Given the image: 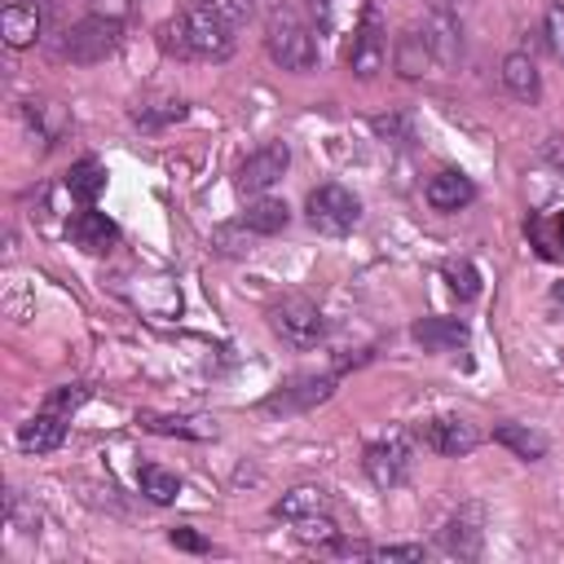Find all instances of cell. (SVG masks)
<instances>
[{
	"label": "cell",
	"mask_w": 564,
	"mask_h": 564,
	"mask_svg": "<svg viewBox=\"0 0 564 564\" xmlns=\"http://www.w3.org/2000/svg\"><path fill=\"white\" fill-rule=\"evenodd\" d=\"M185 22H189L194 57H212V62H220V57H229V53H234V26H229L216 9H207L203 0L185 13Z\"/></svg>",
	"instance_id": "5"
},
{
	"label": "cell",
	"mask_w": 564,
	"mask_h": 564,
	"mask_svg": "<svg viewBox=\"0 0 564 564\" xmlns=\"http://www.w3.org/2000/svg\"><path fill=\"white\" fill-rule=\"evenodd\" d=\"M132 119H137V123H145V128H159V123L185 119V101H176V97H163V101H137Z\"/></svg>",
	"instance_id": "29"
},
{
	"label": "cell",
	"mask_w": 564,
	"mask_h": 564,
	"mask_svg": "<svg viewBox=\"0 0 564 564\" xmlns=\"http://www.w3.org/2000/svg\"><path fill=\"white\" fill-rule=\"evenodd\" d=\"M141 423L150 432H167V436H198V441L216 436V423L212 419H163V414H145Z\"/></svg>",
	"instance_id": "26"
},
{
	"label": "cell",
	"mask_w": 564,
	"mask_h": 564,
	"mask_svg": "<svg viewBox=\"0 0 564 564\" xmlns=\"http://www.w3.org/2000/svg\"><path fill=\"white\" fill-rule=\"evenodd\" d=\"M264 48H269V57H273L282 70H308V66H317L313 31H308V26L300 22V13L286 9V4H273V9H269Z\"/></svg>",
	"instance_id": "1"
},
{
	"label": "cell",
	"mask_w": 564,
	"mask_h": 564,
	"mask_svg": "<svg viewBox=\"0 0 564 564\" xmlns=\"http://www.w3.org/2000/svg\"><path fill=\"white\" fill-rule=\"evenodd\" d=\"M291 524H295L291 533H295L300 542H317V546H335V538H339V529L330 524V516H326V511H322V516H304V520H291Z\"/></svg>",
	"instance_id": "30"
},
{
	"label": "cell",
	"mask_w": 564,
	"mask_h": 564,
	"mask_svg": "<svg viewBox=\"0 0 564 564\" xmlns=\"http://www.w3.org/2000/svg\"><path fill=\"white\" fill-rule=\"evenodd\" d=\"M137 480H141V494H145L150 502H172V498L181 494V480H176L172 471L154 467V463H145V467L137 471Z\"/></svg>",
	"instance_id": "27"
},
{
	"label": "cell",
	"mask_w": 564,
	"mask_h": 564,
	"mask_svg": "<svg viewBox=\"0 0 564 564\" xmlns=\"http://www.w3.org/2000/svg\"><path fill=\"white\" fill-rule=\"evenodd\" d=\"M286 220H291V207H286L282 198H260V203H251V207L242 212V225H247L251 234H282Z\"/></svg>",
	"instance_id": "23"
},
{
	"label": "cell",
	"mask_w": 564,
	"mask_h": 564,
	"mask_svg": "<svg viewBox=\"0 0 564 564\" xmlns=\"http://www.w3.org/2000/svg\"><path fill=\"white\" fill-rule=\"evenodd\" d=\"M423 198L436 207V212H458V207H467L471 198H476V185L463 176V172H436L432 181H427V189H423Z\"/></svg>",
	"instance_id": "16"
},
{
	"label": "cell",
	"mask_w": 564,
	"mask_h": 564,
	"mask_svg": "<svg viewBox=\"0 0 564 564\" xmlns=\"http://www.w3.org/2000/svg\"><path fill=\"white\" fill-rule=\"evenodd\" d=\"M128 9H132V0H88V13L110 18V22H123V18H128Z\"/></svg>",
	"instance_id": "35"
},
{
	"label": "cell",
	"mask_w": 564,
	"mask_h": 564,
	"mask_svg": "<svg viewBox=\"0 0 564 564\" xmlns=\"http://www.w3.org/2000/svg\"><path fill=\"white\" fill-rule=\"evenodd\" d=\"M375 560H423V546H370Z\"/></svg>",
	"instance_id": "36"
},
{
	"label": "cell",
	"mask_w": 564,
	"mask_h": 564,
	"mask_svg": "<svg viewBox=\"0 0 564 564\" xmlns=\"http://www.w3.org/2000/svg\"><path fill=\"white\" fill-rule=\"evenodd\" d=\"M62 441H66V419H62V410H48V405L18 427V445L26 454H53Z\"/></svg>",
	"instance_id": "13"
},
{
	"label": "cell",
	"mask_w": 564,
	"mask_h": 564,
	"mask_svg": "<svg viewBox=\"0 0 564 564\" xmlns=\"http://www.w3.org/2000/svg\"><path fill=\"white\" fill-rule=\"evenodd\" d=\"M322 511H330V494L322 489V485H295V489H286L278 502H273V516L278 520H304V516H322Z\"/></svg>",
	"instance_id": "18"
},
{
	"label": "cell",
	"mask_w": 564,
	"mask_h": 564,
	"mask_svg": "<svg viewBox=\"0 0 564 564\" xmlns=\"http://www.w3.org/2000/svg\"><path fill=\"white\" fill-rule=\"evenodd\" d=\"M238 229H242V220H238V225H220V229L212 234L216 251H225V256H238V251H247V247H251V238L242 242V238H238Z\"/></svg>",
	"instance_id": "34"
},
{
	"label": "cell",
	"mask_w": 564,
	"mask_h": 564,
	"mask_svg": "<svg viewBox=\"0 0 564 564\" xmlns=\"http://www.w3.org/2000/svg\"><path fill=\"white\" fill-rule=\"evenodd\" d=\"M119 35H123V31H119V22L88 13L84 22H75V26L66 31L62 53H66L70 62H79V66H93V62H106V57L119 48Z\"/></svg>",
	"instance_id": "3"
},
{
	"label": "cell",
	"mask_w": 564,
	"mask_h": 564,
	"mask_svg": "<svg viewBox=\"0 0 564 564\" xmlns=\"http://www.w3.org/2000/svg\"><path fill=\"white\" fill-rule=\"evenodd\" d=\"M366 476L379 485V489H392L410 476V445L401 436H383L375 445H366Z\"/></svg>",
	"instance_id": "8"
},
{
	"label": "cell",
	"mask_w": 564,
	"mask_h": 564,
	"mask_svg": "<svg viewBox=\"0 0 564 564\" xmlns=\"http://www.w3.org/2000/svg\"><path fill=\"white\" fill-rule=\"evenodd\" d=\"M419 436H423V445H427V449L449 454V458L471 454V449L480 445V432H476L467 419H427V423L419 427Z\"/></svg>",
	"instance_id": "10"
},
{
	"label": "cell",
	"mask_w": 564,
	"mask_h": 564,
	"mask_svg": "<svg viewBox=\"0 0 564 564\" xmlns=\"http://www.w3.org/2000/svg\"><path fill=\"white\" fill-rule=\"evenodd\" d=\"M26 119L40 128V137H44V145H57V137L66 132V106L62 101H26Z\"/></svg>",
	"instance_id": "25"
},
{
	"label": "cell",
	"mask_w": 564,
	"mask_h": 564,
	"mask_svg": "<svg viewBox=\"0 0 564 564\" xmlns=\"http://www.w3.org/2000/svg\"><path fill=\"white\" fill-rule=\"evenodd\" d=\"M48 18V0H4L0 9V35L9 48H31L44 31Z\"/></svg>",
	"instance_id": "7"
},
{
	"label": "cell",
	"mask_w": 564,
	"mask_h": 564,
	"mask_svg": "<svg viewBox=\"0 0 564 564\" xmlns=\"http://www.w3.org/2000/svg\"><path fill=\"white\" fill-rule=\"evenodd\" d=\"M383 53H388V40H383L379 13H375V9H366L361 26L352 31V53H348V62H352V70H357L361 79H370V75L383 66Z\"/></svg>",
	"instance_id": "12"
},
{
	"label": "cell",
	"mask_w": 564,
	"mask_h": 564,
	"mask_svg": "<svg viewBox=\"0 0 564 564\" xmlns=\"http://www.w3.org/2000/svg\"><path fill=\"white\" fill-rule=\"evenodd\" d=\"M159 48H163L167 57H194V44H189V22H185V13H176V18H167V22L159 26Z\"/></svg>",
	"instance_id": "28"
},
{
	"label": "cell",
	"mask_w": 564,
	"mask_h": 564,
	"mask_svg": "<svg viewBox=\"0 0 564 564\" xmlns=\"http://www.w3.org/2000/svg\"><path fill=\"white\" fill-rule=\"evenodd\" d=\"M66 238H70V247H79V251H88V256H106V251L119 242V225H115L106 212L84 207V212L70 216Z\"/></svg>",
	"instance_id": "9"
},
{
	"label": "cell",
	"mask_w": 564,
	"mask_h": 564,
	"mask_svg": "<svg viewBox=\"0 0 564 564\" xmlns=\"http://www.w3.org/2000/svg\"><path fill=\"white\" fill-rule=\"evenodd\" d=\"M304 212H308V225H313L317 234L339 238V234H348V229L357 225L361 203H357V198H352L344 185H317V189L308 194Z\"/></svg>",
	"instance_id": "4"
},
{
	"label": "cell",
	"mask_w": 564,
	"mask_h": 564,
	"mask_svg": "<svg viewBox=\"0 0 564 564\" xmlns=\"http://www.w3.org/2000/svg\"><path fill=\"white\" fill-rule=\"evenodd\" d=\"M203 4H207V9H216L229 26H242V22L256 13V0H203Z\"/></svg>",
	"instance_id": "33"
},
{
	"label": "cell",
	"mask_w": 564,
	"mask_h": 564,
	"mask_svg": "<svg viewBox=\"0 0 564 564\" xmlns=\"http://www.w3.org/2000/svg\"><path fill=\"white\" fill-rule=\"evenodd\" d=\"M167 538H172V546H181V551H207V538H198L194 529H172Z\"/></svg>",
	"instance_id": "37"
},
{
	"label": "cell",
	"mask_w": 564,
	"mask_h": 564,
	"mask_svg": "<svg viewBox=\"0 0 564 564\" xmlns=\"http://www.w3.org/2000/svg\"><path fill=\"white\" fill-rule=\"evenodd\" d=\"M414 339L427 348V352H449V348H463L467 344V326L458 317H423L414 326Z\"/></svg>",
	"instance_id": "19"
},
{
	"label": "cell",
	"mask_w": 564,
	"mask_h": 564,
	"mask_svg": "<svg viewBox=\"0 0 564 564\" xmlns=\"http://www.w3.org/2000/svg\"><path fill=\"white\" fill-rule=\"evenodd\" d=\"M546 159H551L555 167H564V137H551V141H546Z\"/></svg>",
	"instance_id": "38"
},
{
	"label": "cell",
	"mask_w": 564,
	"mask_h": 564,
	"mask_svg": "<svg viewBox=\"0 0 564 564\" xmlns=\"http://www.w3.org/2000/svg\"><path fill=\"white\" fill-rule=\"evenodd\" d=\"M502 84H507V93L516 101H529L533 106L542 97V75H538V66H533L529 53H507L502 57Z\"/></svg>",
	"instance_id": "17"
},
{
	"label": "cell",
	"mask_w": 564,
	"mask_h": 564,
	"mask_svg": "<svg viewBox=\"0 0 564 564\" xmlns=\"http://www.w3.org/2000/svg\"><path fill=\"white\" fill-rule=\"evenodd\" d=\"M542 35H546V48H551L555 57H564V0H555V4L546 9V18H542Z\"/></svg>",
	"instance_id": "32"
},
{
	"label": "cell",
	"mask_w": 564,
	"mask_h": 564,
	"mask_svg": "<svg viewBox=\"0 0 564 564\" xmlns=\"http://www.w3.org/2000/svg\"><path fill=\"white\" fill-rule=\"evenodd\" d=\"M494 441L507 445V449L520 454V458H542V454H546V436L533 432V427H524V423H498V427H494Z\"/></svg>",
	"instance_id": "24"
},
{
	"label": "cell",
	"mask_w": 564,
	"mask_h": 564,
	"mask_svg": "<svg viewBox=\"0 0 564 564\" xmlns=\"http://www.w3.org/2000/svg\"><path fill=\"white\" fill-rule=\"evenodd\" d=\"M269 326H273L278 339L291 344V348H313V344L326 335V317H322V308H317L308 295H282V300L269 308Z\"/></svg>",
	"instance_id": "2"
},
{
	"label": "cell",
	"mask_w": 564,
	"mask_h": 564,
	"mask_svg": "<svg viewBox=\"0 0 564 564\" xmlns=\"http://www.w3.org/2000/svg\"><path fill=\"white\" fill-rule=\"evenodd\" d=\"M330 388H335L330 375H304V379H291L282 392H273V397L264 401V410H304V405L326 401Z\"/></svg>",
	"instance_id": "15"
},
{
	"label": "cell",
	"mask_w": 564,
	"mask_h": 564,
	"mask_svg": "<svg viewBox=\"0 0 564 564\" xmlns=\"http://www.w3.org/2000/svg\"><path fill=\"white\" fill-rule=\"evenodd\" d=\"M286 163H291V150H286L282 141L260 145L256 154H247V159L238 163V189H242V194H264L269 185L282 181Z\"/></svg>",
	"instance_id": "6"
},
{
	"label": "cell",
	"mask_w": 564,
	"mask_h": 564,
	"mask_svg": "<svg viewBox=\"0 0 564 564\" xmlns=\"http://www.w3.org/2000/svg\"><path fill=\"white\" fill-rule=\"evenodd\" d=\"M66 189H70V198H79V203H97V194L106 189V167H101L97 159H79V163H70V172H66Z\"/></svg>",
	"instance_id": "22"
},
{
	"label": "cell",
	"mask_w": 564,
	"mask_h": 564,
	"mask_svg": "<svg viewBox=\"0 0 564 564\" xmlns=\"http://www.w3.org/2000/svg\"><path fill=\"white\" fill-rule=\"evenodd\" d=\"M445 282H449V291H454L458 300H476V295H480V273H476L467 260H449V264H445Z\"/></svg>",
	"instance_id": "31"
},
{
	"label": "cell",
	"mask_w": 564,
	"mask_h": 564,
	"mask_svg": "<svg viewBox=\"0 0 564 564\" xmlns=\"http://www.w3.org/2000/svg\"><path fill=\"white\" fill-rule=\"evenodd\" d=\"M423 40L432 44V53H436V62H441V66L458 62V48H463V26H458V13H454L449 4L427 9V18H423Z\"/></svg>",
	"instance_id": "11"
},
{
	"label": "cell",
	"mask_w": 564,
	"mask_h": 564,
	"mask_svg": "<svg viewBox=\"0 0 564 564\" xmlns=\"http://www.w3.org/2000/svg\"><path fill=\"white\" fill-rule=\"evenodd\" d=\"M529 242L538 247L542 260H564V207L560 212H538L529 220Z\"/></svg>",
	"instance_id": "21"
},
{
	"label": "cell",
	"mask_w": 564,
	"mask_h": 564,
	"mask_svg": "<svg viewBox=\"0 0 564 564\" xmlns=\"http://www.w3.org/2000/svg\"><path fill=\"white\" fill-rule=\"evenodd\" d=\"M441 551L445 555H458V560H471L480 551V520H476V511H458L441 529Z\"/></svg>",
	"instance_id": "20"
},
{
	"label": "cell",
	"mask_w": 564,
	"mask_h": 564,
	"mask_svg": "<svg viewBox=\"0 0 564 564\" xmlns=\"http://www.w3.org/2000/svg\"><path fill=\"white\" fill-rule=\"evenodd\" d=\"M432 62H436V53L423 40V31H401L397 35V44H392V70L401 79H423L432 70Z\"/></svg>",
	"instance_id": "14"
}]
</instances>
